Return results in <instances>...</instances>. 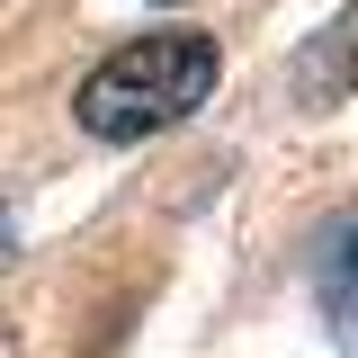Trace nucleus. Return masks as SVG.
<instances>
[{"label":"nucleus","mask_w":358,"mask_h":358,"mask_svg":"<svg viewBox=\"0 0 358 358\" xmlns=\"http://www.w3.org/2000/svg\"><path fill=\"white\" fill-rule=\"evenodd\" d=\"M215 72H224L215 36L162 27V36H134V45H117L108 63H90V81L72 90V117H81V134H99V143H143V134L197 117L206 90H215Z\"/></svg>","instance_id":"1"},{"label":"nucleus","mask_w":358,"mask_h":358,"mask_svg":"<svg viewBox=\"0 0 358 358\" xmlns=\"http://www.w3.org/2000/svg\"><path fill=\"white\" fill-rule=\"evenodd\" d=\"M313 305H322V322H331V341L358 358V206L331 215L322 242H313Z\"/></svg>","instance_id":"2"},{"label":"nucleus","mask_w":358,"mask_h":358,"mask_svg":"<svg viewBox=\"0 0 358 358\" xmlns=\"http://www.w3.org/2000/svg\"><path fill=\"white\" fill-rule=\"evenodd\" d=\"M287 90H296L305 108H331V99H350V90H358V9H341V18L296 54Z\"/></svg>","instance_id":"3"},{"label":"nucleus","mask_w":358,"mask_h":358,"mask_svg":"<svg viewBox=\"0 0 358 358\" xmlns=\"http://www.w3.org/2000/svg\"><path fill=\"white\" fill-rule=\"evenodd\" d=\"M0 251H9V206H0Z\"/></svg>","instance_id":"4"},{"label":"nucleus","mask_w":358,"mask_h":358,"mask_svg":"<svg viewBox=\"0 0 358 358\" xmlns=\"http://www.w3.org/2000/svg\"><path fill=\"white\" fill-rule=\"evenodd\" d=\"M152 9H179V0H152Z\"/></svg>","instance_id":"5"}]
</instances>
